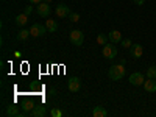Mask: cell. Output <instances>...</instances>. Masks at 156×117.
<instances>
[{"mask_svg": "<svg viewBox=\"0 0 156 117\" xmlns=\"http://www.w3.org/2000/svg\"><path fill=\"white\" fill-rule=\"evenodd\" d=\"M108 75H109V78H111L112 81L122 80V78L125 76V67H123V64L120 62V64H115V66H112V67L109 69Z\"/></svg>", "mask_w": 156, "mask_h": 117, "instance_id": "obj_1", "label": "cell"}, {"mask_svg": "<svg viewBox=\"0 0 156 117\" xmlns=\"http://www.w3.org/2000/svg\"><path fill=\"white\" fill-rule=\"evenodd\" d=\"M69 37H70V42L73 45H76V47H80L84 42V33L81 30H72Z\"/></svg>", "mask_w": 156, "mask_h": 117, "instance_id": "obj_2", "label": "cell"}, {"mask_svg": "<svg viewBox=\"0 0 156 117\" xmlns=\"http://www.w3.org/2000/svg\"><path fill=\"white\" fill-rule=\"evenodd\" d=\"M47 27L45 25H41V23H33L31 27H30V33L33 37H39V36H44L47 33Z\"/></svg>", "mask_w": 156, "mask_h": 117, "instance_id": "obj_3", "label": "cell"}, {"mask_svg": "<svg viewBox=\"0 0 156 117\" xmlns=\"http://www.w3.org/2000/svg\"><path fill=\"white\" fill-rule=\"evenodd\" d=\"M103 56H105L106 59H114L117 56V47L114 44L103 45Z\"/></svg>", "mask_w": 156, "mask_h": 117, "instance_id": "obj_4", "label": "cell"}, {"mask_svg": "<svg viewBox=\"0 0 156 117\" xmlns=\"http://www.w3.org/2000/svg\"><path fill=\"white\" fill-rule=\"evenodd\" d=\"M129 84H133V86H142L145 83V76H144V73H140V72H134V73H131L129 75Z\"/></svg>", "mask_w": 156, "mask_h": 117, "instance_id": "obj_5", "label": "cell"}, {"mask_svg": "<svg viewBox=\"0 0 156 117\" xmlns=\"http://www.w3.org/2000/svg\"><path fill=\"white\" fill-rule=\"evenodd\" d=\"M36 12L41 17H48L50 12H51V8H50V5L47 2H41V3L37 5V8H36Z\"/></svg>", "mask_w": 156, "mask_h": 117, "instance_id": "obj_6", "label": "cell"}, {"mask_svg": "<svg viewBox=\"0 0 156 117\" xmlns=\"http://www.w3.org/2000/svg\"><path fill=\"white\" fill-rule=\"evenodd\" d=\"M67 87H69V90L70 92H78V90L81 89V80L78 76H73V78H70L69 80V83H67Z\"/></svg>", "mask_w": 156, "mask_h": 117, "instance_id": "obj_7", "label": "cell"}, {"mask_svg": "<svg viewBox=\"0 0 156 117\" xmlns=\"http://www.w3.org/2000/svg\"><path fill=\"white\" fill-rule=\"evenodd\" d=\"M45 112H47V109H45L44 105H36V106L28 112V115H30V117H44Z\"/></svg>", "mask_w": 156, "mask_h": 117, "instance_id": "obj_8", "label": "cell"}, {"mask_svg": "<svg viewBox=\"0 0 156 117\" xmlns=\"http://www.w3.org/2000/svg\"><path fill=\"white\" fill-rule=\"evenodd\" d=\"M55 12H56V16H58L59 19H62V17H69V16H70V9H69L67 5H58L56 9H55Z\"/></svg>", "mask_w": 156, "mask_h": 117, "instance_id": "obj_9", "label": "cell"}, {"mask_svg": "<svg viewBox=\"0 0 156 117\" xmlns=\"http://www.w3.org/2000/svg\"><path fill=\"white\" fill-rule=\"evenodd\" d=\"M129 51H131L133 58H140L142 55H144V47H142L140 44H133L131 47H129Z\"/></svg>", "mask_w": 156, "mask_h": 117, "instance_id": "obj_10", "label": "cell"}, {"mask_svg": "<svg viewBox=\"0 0 156 117\" xmlns=\"http://www.w3.org/2000/svg\"><path fill=\"white\" fill-rule=\"evenodd\" d=\"M109 42H112V44H117V42H122V33L119 31V30H112L111 33H109Z\"/></svg>", "mask_w": 156, "mask_h": 117, "instance_id": "obj_11", "label": "cell"}, {"mask_svg": "<svg viewBox=\"0 0 156 117\" xmlns=\"http://www.w3.org/2000/svg\"><path fill=\"white\" fill-rule=\"evenodd\" d=\"M6 115H9V117H22V114H20L17 105H9V106L6 108Z\"/></svg>", "mask_w": 156, "mask_h": 117, "instance_id": "obj_12", "label": "cell"}, {"mask_svg": "<svg viewBox=\"0 0 156 117\" xmlns=\"http://www.w3.org/2000/svg\"><path fill=\"white\" fill-rule=\"evenodd\" d=\"M144 87L147 92H156V80H153V78H148V80L144 83Z\"/></svg>", "mask_w": 156, "mask_h": 117, "instance_id": "obj_13", "label": "cell"}, {"mask_svg": "<svg viewBox=\"0 0 156 117\" xmlns=\"http://www.w3.org/2000/svg\"><path fill=\"white\" fill-rule=\"evenodd\" d=\"M45 27H47V30H48L50 33H55V31L58 30V22H56L55 19H47Z\"/></svg>", "mask_w": 156, "mask_h": 117, "instance_id": "obj_14", "label": "cell"}, {"mask_svg": "<svg viewBox=\"0 0 156 117\" xmlns=\"http://www.w3.org/2000/svg\"><path fill=\"white\" fill-rule=\"evenodd\" d=\"M92 115L94 117H106L108 115V111L103 108V106H95L92 109Z\"/></svg>", "mask_w": 156, "mask_h": 117, "instance_id": "obj_15", "label": "cell"}, {"mask_svg": "<svg viewBox=\"0 0 156 117\" xmlns=\"http://www.w3.org/2000/svg\"><path fill=\"white\" fill-rule=\"evenodd\" d=\"M28 36H31V33H30V28H28V30L22 28V30L17 33V41H27V39H28Z\"/></svg>", "mask_w": 156, "mask_h": 117, "instance_id": "obj_16", "label": "cell"}, {"mask_svg": "<svg viewBox=\"0 0 156 117\" xmlns=\"http://www.w3.org/2000/svg\"><path fill=\"white\" fill-rule=\"evenodd\" d=\"M27 20H28V16L25 14V12H23V14H19V16L16 17V25H19V27H23V25L27 23Z\"/></svg>", "mask_w": 156, "mask_h": 117, "instance_id": "obj_17", "label": "cell"}, {"mask_svg": "<svg viewBox=\"0 0 156 117\" xmlns=\"http://www.w3.org/2000/svg\"><path fill=\"white\" fill-rule=\"evenodd\" d=\"M108 42H109V37H108L106 34L100 33V34L97 36V44H98V45H106Z\"/></svg>", "mask_w": 156, "mask_h": 117, "instance_id": "obj_18", "label": "cell"}, {"mask_svg": "<svg viewBox=\"0 0 156 117\" xmlns=\"http://www.w3.org/2000/svg\"><path fill=\"white\" fill-rule=\"evenodd\" d=\"M34 106H36V105H34V103H31V101H23V103H22V109H23L25 112H30Z\"/></svg>", "mask_w": 156, "mask_h": 117, "instance_id": "obj_19", "label": "cell"}, {"mask_svg": "<svg viewBox=\"0 0 156 117\" xmlns=\"http://www.w3.org/2000/svg\"><path fill=\"white\" fill-rule=\"evenodd\" d=\"M147 78H153V80H156V66H150L147 69Z\"/></svg>", "mask_w": 156, "mask_h": 117, "instance_id": "obj_20", "label": "cell"}, {"mask_svg": "<svg viewBox=\"0 0 156 117\" xmlns=\"http://www.w3.org/2000/svg\"><path fill=\"white\" fill-rule=\"evenodd\" d=\"M50 115H51V117H61V115H62V111H61L59 108H53V109L50 111Z\"/></svg>", "mask_w": 156, "mask_h": 117, "instance_id": "obj_21", "label": "cell"}, {"mask_svg": "<svg viewBox=\"0 0 156 117\" xmlns=\"http://www.w3.org/2000/svg\"><path fill=\"white\" fill-rule=\"evenodd\" d=\"M122 47H125V48H129V47H131L133 45V42L131 41H129V39H122Z\"/></svg>", "mask_w": 156, "mask_h": 117, "instance_id": "obj_22", "label": "cell"}, {"mask_svg": "<svg viewBox=\"0 0 156 117\" xmlns=\"http://www.w3.org/2000/svg\"><path fill=\"white\" fill-rule=\"evenodd\" d=\"M30 87H31V90H34V92H39V90H41V84H39V83H31L30 84Z\"/></svg>", "mask_w": 156, "mask_h": 117, "instance_id": "obj_23", "label": "cell"}, {"mask_svg": "<svg viewBox=\"0 0 156 117\" xmlns=\"http://www.w3.org/2000/svg\"><path fill=\"white\" fill-rule=\"evenodd\" d=\"M70 20L72 22H78V20H80V14H78V12H72V14H70Z\"/></svg>", "mask_w": 156, "mask_h": 117, "instance_id": "obj_24", "label": "cell"}, {"mask_svg": "<svg viewBox=\"0 0 156 117\" xmlns=\"http://www.w3.org/2000/svg\"><path fill=\"white\" fill-rule=\"evenodd\" d=\"M23 12H25L27 16H30L31 12H33V6H31V5H27V6H25V11H23Z\"/></svg>", "mask_w": 156, "mask_h": 117, "instance_id": "obj_25", "label": "cell"}, {"mask_svg": "<svg viewBox=\"0 0 156 117\" xmlns=\"http://www.w3.org/2000/svg\"><path fill=\"white\" fill-rule=\"evenodd\" d=\"M41 2H42V0H30V3H31V5H39Z\"/></svg>", "mask_w": 156, "mask_h": 117, "instance_id": "obj_26", "label": "cell"}, {"mask_svg": "<svg viewBox=\"0 0 156 117\" xmlns=\"http://www.w3.org/2000/svg\"><path fill=\"white\" fill-rule=\"evenodd\" d=\"M134 3H136V5H144L145 0H134Z\"/></svg>", "mask_w": 156, "mask_h": 117, "instance_id": "obj_27", "label": "cell"}, {"mask_svg": "<svg viewBox=\"0 0 156 117\" xmlns=\"http://www.w3.org/2000/svg\"><path fill=\"white\" fill-rule=\"evenodd\" d=\"M44 2H47V3H50V2H53V0H44Z\"/></svg>", "mask_w": 156, "mask_h": 117, "instance_id": "obj_28", "label": "cell"}]
</instances>
